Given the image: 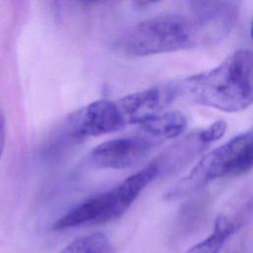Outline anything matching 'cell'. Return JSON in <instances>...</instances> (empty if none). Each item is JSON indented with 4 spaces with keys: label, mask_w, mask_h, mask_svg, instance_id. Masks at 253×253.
<instances>
[{
    "label": "cell",
    "mask_w": 253,
    "mask_h": 253,
    "mask_svg": "<svg viewBox=\"0 0 253 253\" xmlns=\"http://www.w3.org/2000/svg\"><path fill=\"white\" fill-rule=\"evenodd\" d=\"M5 144V119L4 115L0 116V157L3 153Z\"/></svg>",
    "instance_id": "13"
},
{
    "label": "cell",
    "mask_w": 253,
    "mask_h": 253,
    "mask_svg": "<svg viewBox=\"0 0 253 253\" xmlns=\"http://www.w3.org/2000/svg\"><path fill=\"white\" fill-rule=\"evenodd\" d=\"M159 177L153 162L130 175L113 189L78 204L53 224V230L98 225L121 217L139 197L142 191Z\"/></svg>",
    "instance_id": "4"
},
{
    "label": "cell",
    "mask_w": 253,
    "mask_h": 253,
    "mask_svg": "<svg viewBox=\"0 0 253 253\" xmlns=\"http://www.w3.org/2000/svg\"><path fill=\"white\" fill-rule=\"evenodd\" d=\"M187 127V119L179 112H163L138 126V131L157 145L182 135Z\"/></svg>",
    "instance_id": "10"
},
{
    "label": "cell",
    "mask_w": 253,
    "mask_h": 253,
    "mask_svg": "<svg viewBox=\"0 0 253 253\" xmlns=\"http://www.w3.org/2000/svg\"><path fill=\"white\" fill-rule=\"evenodd\" d=\"M112 244L103 233H92L78 237L64 247L59 253H109Z\"/></svg>",
    "instance_id": "12"
},
{
    "label": "cell",
    "mask_w": 253,
    "mask_h": 253,
    "mask_svg": "<svg viewBox=\"0 0 253 253\" xmlns=\"http://www.w3.org/2000/svg\"><path fill=\"white\" fill-rule=\"evenodd\" d=\"M200 26L188 14H161L131 27L120 40L122 50L133 56H147L205 46Z\"/></svg>",
    "instance_id": "2"
},
{
    "label": "cell",
    "mask_w": 253,
    "mask_h": 253,
    "mask_svg": "<svg viewBox=\"0 0 253 253\" xmlns=\"http://www.w3.org/2000/svg\"><path fill=\"white\" fill-rule=\"evenodd\" d=\"M178 98L176 82L128 94L117 101L126 125H141Z\"/></svg>",
    "instance_id": "9"
},
{
    "label": "cell",
    "mask_w": 253,
    "mask_h": 253,
    "mask_svg": "<svg viewBox=\"0 0 253 253\" xmlns=\"http://www.w3.org/2000/svg\"><path fill=\"white\" fill-rule=\"evenodd\" d=\"M226 126L225 122L216 121L177 140L152 161L158 169L159 176L175 173L187 166L212 142L218 140L224 134Z\"/></svg>",
    "instance_id": "6"
},
{
    "label": "cell",
    "mask_w": 253,
    "mask_h": 253,
    "mask_svg": "<svg viewBox=\"0 0 253 253\" xmlns=\"http://www.w3.org/2000/svg\"><path fill=\"white\" fill-rule=\"evenodd\" d=\"M126 126L117 101L98 100L69 116L64 126V134L70 140H82L121 130Z\"/></svg>",
    "instance_id": "5"
},
{
    "label": "cell",
    "mask_w": 253,
    "mask_h": 253,
    "mask_svg": "<svg viewBox=\"0 0 253 253\" xmlns=\"http://www.w3.org/2000/svg\"><path fill=\"white\" fill-rule=\"evenodd\" d=\"M250 36L253 40V19H252V22H251V26H250Z\"/></svg>",
    "instance_id": "14"
},
{
    "label": "cell",
    "mask_w": 253,
    "mask_h": 253,
    "mask_svg": "<svg viewBox=\"0 0 253 253\" xmlns=\"http://www.w3.org/2000/svg\"><path fill=\"white\" fill-rule=\"evenodd\" d=\"M189 11L202 30L206 46L226 39L237 21L240 3L236 1H190Z\"/></svg>",
    "instance_id": "8"
},
{
    "label": "cell",
    "mask_w": 253,
    "mask_h": 253,
    "mask_svg": "<svg viewBox=\"0 0 253 253\" xmlns=\"http://www.w3.org/2000/svg\"><path fill=\"white\" fill-rule=\"evenodd\" d=\"M178 98L226 113L253 104V51L239 49L217 66L176 82Z\"/></svg>",
    "instance_id": "1"
},
{
    "label": "cell",
    "mask_w": 253,
    "mask_h": 253,
    "mask_svg": "<svg viewBox=\"0 0 253 253\" xmlns=\"http://www.w3.org/2000/svg\"><path fill=\"white\" fill-rule=\"evenodd\" d=\"M157 144L138 131L129 136L114 138L97 145L90 153L93 166L100 169L123 170L139 164Z\"/></svg>",
    "instance_id": "7"
},
{
    "label": "cell",
    "mask_w": 253,
    "mask_h": 253,
    "mask_svg": "<svg viewBox=\"0 0 253 253\" xmlns=\"http://www.w3.org/2000/svg\"><path fill=\"white\" fill-rule=\"evenodd\" d=\"M244 215L229 216L219 215L213 224L211 233L202 241L196 243L187 250L186 253H219L234 232L241 226Z\"/></svg>",
    "instance_id": "11"
},
{
    "label": "cell",
    "mask_w": 253,
    "mask_h": 253,
    "mask_svg": "<svg viewBox=\"0 0 253 253\" xmlns=\"http://www.w3.org/2000/svg\"><path fill=\"white\" fill-rule=\"evenodd\" d=\"M253 169V126L206 154L165 194L168 201L191 196L209 184L238 177Z\"/></svg>",
    "instance_id": "3"
},
{
    "label": "cell",
    "mask_w": 253,
    "mask_h": 253,
    "mask_svg": "<svg viewBox=\"0 0 253 253\" xmlns=\"http://www.w3.org/2000/svg\"><path fill=\"white\" fill-rule=\"evenodd\" d=\"M2 114H3V113H2V110L0 109V115H2Z\"/></svg>",
    "instance_id": "15"
}]
</instances>
